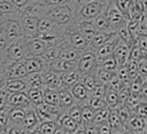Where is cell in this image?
Segmentation results:
<instances>
[{"label":"cell","instance_id":"cell-13","mask_svg":"<svg viewBox=\"0 0 147 134\" xmlns=\"http://www.w3.org/2000/svg\"><path fill=\"white\" fill-rule=\"evenodd\" d=\"M41 79H42V86L45 87H51L56 89L61 87V73L51 70L47 66L41 71Z\"/></svg>","mask_w":147,"mask_h":134},{"label":"cell","instance_id":"cell-55","mask_svg":"<svg viewBox=\"0 0 147 134\" xmlns=\"http://www.w3.org/2000/svg\"><path fill=\"white\" fill-rule=\"evenodd\" d=\"M8 123V117H7V110H0V133H5V128Z\"/></svg>","mask_w":147,"mask_h":134},{"label":"cell","instance_id":"cell-36","mask_svg":"<svg viewBox=\"0 0 147 134\" xmlns=\"http://www.w3.org/2000/svg\"><path fill=\"white\" fill-rule=\"evenodd\" d=\"M26 95L29 101L31 102V104L33 107L40 104L42 102V87L39 88H28L26 90Z\"/></svg>","mask_w":147,"mask_h":134},{"label":"cell","instance_id":"cell-41","mask_svg":"<svg viewBox=\"0 0 147 134\" xmlns=\"http://www.w3.org/2000/svg\"><path fill=\"white\" fill-rule=\"evenodd\" d=\"M103 100L106 102L107 108H109V109L116 108L117 104H118V95H117V92L111 90V89H108L106 87V93H105Z\"/></svg>","mask_w":147,"mask_h":134},{"label":"cell","instance_id":"cell-30","mask_svg":"<svg viewBox=\"0 0 147 134\" xmlns=\"http://www.w3.org/2000/svg\"><path fill=\"white\" fill-rule=\"evenodd\" d=\"M60 49H61V47L59 44H47L42 54H41V57L45 60L46 63H48V62L59 57Z\"/></svg>","mask_w":147,"mask_h":134},{"label":"cell","instance_id":"cell-5","mask_svg":"<svg viewBox=\"0 0 147 134\" xmlns=\"http://www.w3.org/2000/svg\"><path fill=\"white\" fill-rule=\"evenodd\" d=\"M98 66V57L95 54V50H93L91 47H87L86 49L80 52V55L77 61V69L83 73H91L93 72Z\"/></svg>","mask_w":147,"mask_h":134},{"label":"cell","instance_id":"cell-49","mask_svg":"<svg viewBox=\"0 0 147 134\" xmlns=\"http://www.w3.org/2000/svg\"><path fill=\"white\" fill-rule=\"evenodd\" d=\"M125 84L116 76V73H115V76L106 84V87L108 88V89H111V90H115V92H118L123 86H124Z\"/></svg>","mask_w":147,"mask_h":134},{"label":"cell","instance_id":"cell-18","mask_svg":"<svg viewBox=\"0 0 147 134\" xmlns=\"http://www.w3.org/2000/svg\"><path fill=\"white\" fill-rule=\"evenodd\" d=\"M47 9L48 6L45 5L41 1H36V2H30L23 10L21 14L23 15H31V16H36V17H41V16H46L47 15Z\"/></svg>","mask_w":147,"mask_h":134},{"label":"cell","instance_id":"cell-20","mask_svg":"<svg viewBox=\"0 0 147 134\" xmlns=\"http://www.w3.org/2000/svg\"><path fill=\"white\" fill-rule=\"evenodd\" d=\"M69 90H70L71 95L74 96L75 101L78 102L79 104H85L90 96V93L87 92V89L85 88V86L82 81H78L75 85H72L69 88Z\"/></svg>","mask_w":147,"mask_h":134},{"label":"cell","instance_id":"cell-43","mask_svg":"<svg viewBox=\"0 0 147 134\" xmlns=\"http://www.w3.org/2000/svg\"><path fill=\"white\" fill-rule=\"evenodd\" d=\"M67 113L76 121V123H80L82 120V104H79L78 102H75L68 110Z\"/></svg>","mask_w":147,"mask_h":134},{"label":"cell","instance_id":"cell-42","mask_svg":"<svg viewBox=\"0 0 147 134\" xmlns=\"http://www.w3.org/2000/svg\"><path fill=\"white\" fill-rule=\"evenodd\" d=\"M90 108H92L94 111L95 110H99V109H102V108H106V102L103 100V97H98V96H93V95H90L86 103Z\"/></svg>","mask_w":147,"mask_h":134},{"label":"cell","instance_id":"cell-2","mask_svg":"<svg viewBox=\"0 0 147 134\" xmlns=\"http://www.w3.org/2000/svg\"><path fill=\"white\" fill-rule=\"evenodd\" d=\"M1 55L10 63L13 62H22L28 56V46H26V37L22 36L17 40L7 45Z\"/></svg>","mask_w":147,"mask_h":134},{"label":"cell","instance_id":"cell-57","mask_svg":"<svg viewBox=\"0 0 147 134\" xmlns=\"http://www.w3.org/2000/svg\"><path fill=\"white\" fill-rule=\"evenodd\" d=\"M98 133H111V128L107 121H103L98 125Z\"/></svg>","mask_w":147,"mask_h":134},{"label":"cell","instance_id":"cell-40","mask_svg":"<svg viewBox=\"0 0 147 134\" xmlns=\"http://www.w3.org/2000/svg\"><path fill=\"white\" fill-rule=\"evenodd\" d=\"M115 109H116V111L118 113V117H119V119H121V121H122V124L124 126L127 123V120L130 119V117L133 115L131 109L125 103H118Z\"/></svg>","mask_w":147,"mask_h":134},{"label":"cell","instance_id":"cell-48","mask_svg":"<svg viewBox=\"0 0 147 134\" xmlns=\"http://www.w3.org/2000/svg\"><path fill=\"white\" fill-rule=\"evenodd\" d=\"M125 65H126V69H127V74H129L130 80L132 78H134L136 76H138V61L129 58L127 62L125 63Z\"/></svg>","mask_w":147,"mask_h":134},{"label":"cell","instance_id":"cell-61","mask_svg":"<svg viewBox=\"0 0 147 134\" xmlns=\"http://www.w3.org/2000/svg\"><path fill=\"white\" fill-rule=\"evenodd\" d=\"M36 1H41V0H30V2H36Z\"/></svg>","mask_w":147,"mask_h":134},{"label":"cell","instance_id":"cell-11","mask_svg":"<svg viewBox=\"0 0 147 134\" xmlns=\"http://www.w3.org/2000/svg\"><path fill=\"white\" fill-rule=\"evenodd\" d=\"M37 22H38V17L36 16L23 15V14L20 15V23H21V27H22V32L24 37H28V38L36 37Z\"/></svg>","mask_w":147,"mask_h":134},{"label":"cell","instance_id":"cell-44","mask_svg":"<svg viewBox=\"0 0 147 134\" xmlns=\"http://www.w3.org/2000/svg\"><path fill=\"white\" fill-rule=\"evenodd\" d=\"M93 116H94V110L92 108H90L87 104H82V120H80V123L83 125L92 123Z\"/></svg>","mask_w":147,"mask_h":134},{"label":"cell","instance_id":"cell-46","mask_svg":"<svg viewBox=\"0 0 147 134\" xmlns=\"http://www.w3.org/2000/svg\"><path fill=\"white\" fill-rule=\"evenodd\" d=\"M108 112H109V108H107V107L102 108V109H99V110H95L93 119H92V123L95 124V125H99V124L106 121L107 117H108Z\"/></svg>","mask_w":147,"mask_h":134},{"label":"cell","instance_id":"cell-53","mask_svg":"<svg viewBox=\"0 0 147 134\" xmlns=\"http://www.w3.org/2000/svg\"><path fill=\"white\" fill-rule=\"evenodd\" d=\"M7 97L8 92L5 89V87H0V110H5L7 107Z\"/></svg>","mask_w":147,"mask_h":134},{"label":"cell","instance_id":"cell-24","mask_svg":"<svg viewBox=\"0 0 147 134\" xmlns=\"http://www.w3.org/2000/svg\"><path fill=\"white\" fill-rule=\"evenodd\" d=\"M46 66L51 70H54L56 72H64V71H68V70H71V69H75L77 68V63H74V62H68V61H64L60 57L46 63Z\"/></svg>","mask_w":147,"mask_h":134},{"label":"cell","instance_id":"cell-51","mask_svg":"<svg viewBox=\"0 0 147 134\" xmlns=\"http://www.w3.org/2000/svg\"><path fill=\"white\" fill-rule=\"evenodd\" d=\"M132 113L137 115V116H140V117L147 118V101H141L140 103H138L132 109Z\"/></svg>","mask_w":147,"mask_h":134},{"label":"cell","instance_id":"cell-62","mask_svg":"<svg viewBox=\"0 0 147 134\" xmlns=\"http://www.w3.org/2000/svg\"><path fill=\"white\" fill-rule=\"evenodd\" d=\"M1 21H2V17H1V16H0V23H1Z\"/></svg>","mask_w":147,"mask_h":134},{"label":"cell","instance_id":"cell-22","mask_svg":"<svg viewBox=\"0 0 147 134\" xmlns=\"http://www.w3.org/2000/svg\"><path fill=\"white\" fill-rule=\"evenodd\" d=\"M116 34L115 31H96L94 37L88 44V47H91L93 50H96L100 46H102L106 41H108L110 38H113Z\"/></svg>","mask_w":147,"mask_h":134},{"label":"cell","instance_id":"cell-34","mask_svg":"<svg viewBox=\"0 0 147 134\" xmlns=\"http://www.w3.org/2000/svg\"><path fill=\"white\" fill-rule=\"evenodd\" d=\"M56 123L55 120H45L40 121L38 126L36 127L33 133H46V134H53L56 132Z\"/></svg>","mask_w":147,"mask_h":134},{"label":"cell","instance_id":"cell-38","mask_svg":"<svg viewBox=\"0 0 147 134\" xmlns=\"http://www.w3.org/2000/svg\"><path fill=\"white\" fill-rule=\"evenodd\" d=\"M82 82L84 84L85 88L87 89V92L91 94L94 88L100 84L99 80L96 79L94 72H91V73H86V74H83V79H82Z\"/></svg>","mask_w":147,"mask_h":134},{"label":"cell","instance_id":"cell-4","mask_svg":"<svg viewBox=\"0 0 147 134\" xmlns=\"http://www.w3.org/2000/svg\"><path fill=\"white\" fill-rule=\"evenodd\" d=\"M64 36L67 38L68 44L79 52H82L88 47V42L86 41L84 36L78 30L75 19L64 26Z\"/></svg>","mask_w":147,"mask_h":134},{"label":"cell","instance_id":"cell-15","mask_svg":"<svg viewBox=\"0 0 147 134\" xmlns=\"http://www.w3.org/2000/svg\"><path fill=\"white\" fill-rule=\"evenodd\" d=\"M22 62L28 72H41L46 68V62L41 56L29 55Z\"/></svg>","mask_w":147,"mask_h":134},{"label":"cell","instance_id":"cell-47","mask_svg":"<svg viewBox=\"0 0 147 134\" xmlns=\"http://www.w3.org/2000/svg\"><path fill=\"white\" fill-rule=\"evenodd\" d=\"M15 11H18V10H16V8L14 7L10 0H0V16L8 15Z\"/></svg>","mask_w":147,"mask_h":134},{"label":"cell","instance_id":"cell-27","mask_svg":"<svg viewBox=\"0 0 147 134\" xmlns=\"http://www.w3.org/2000/svg\"><path fill=\"white\" fill-rule=\"evenodd\" d=\"M117 40H118V36H117V33H116L113 38H110V39H109L108 41H106L102 46H100V47L95 50V54H96L98 60H101V58H103V57H106V56L113 54V50H114V47H115Z\"/></svg>","mask_w":147,"mask_h":134},{"label":"cell","instance_id":"cell-3","mask_svg":"<svg viewBox=\"0 0 147 134\" xmlns=\"http://www.w3.org/2000/svg\"><path fill=\"white\" fill-rule=\"evenodd\" d=\"M110 0H95L87 2L80 7H78L75 11V19L76 21H93L96 15L103 10L106 5Z\"/></svg>","mask_w":147,"mask_h":134},{"label":"cell","instance_id":"cell-60","mask_svg":"<svg viewBox=\"0 0 147 134\" xmlns=\"http://www.w3.org/2000/svg\"><path fill=\"white\" fill-rule=\"evenodd\" d=\"M5 81H6V77L0 72V87H2V86H3Z\"/></svg>","mask_w":147,"mask_h":134},{"label":"cell","instance_id":"cell-29","mask_svg":"<svg viewBox=\"0 0 147 134\" xmlns=\"http://www.w3.org/2000/svg\"><path fill=\"white\" fill-rule=\"evenodd\" d=\"M56 26V23L53 22L48 16H41L37 22V34L48 33Z\"/></svg>","mask_w":147,"mask_h":134},{"label":"cell","instance_id":"cell-7","mask_svg":"<svg viewBox=\"0 0 147 134\" xmlns=\"http://www.w3.org/2000/svg\"><path fill=\"white\" fill-rule=\"evenodd\" d=\"M33 109H34V112L37 115V118H38L39 123L40 121H45V120H56L59 115L62 113L59 107L46 104L44 102H41L40 104L36 105Z\"/></svg>","mask_w":147,"mask_h":134},{"label":"cell","instance_id":"cell-58","mask_svg":"<svg viewBox=\"0 0 147 134\" xmlns=\"http://www.w3.org/2000/svg\"><path fill=\"white\" fill-rule=\"evenodd\" d=\"M84 133H94V134L98 133V125H95L93 123L84 125Z\"/></svg>","mask_w":147,"mask_h":134},{"label":"cell","instance_id":"cell-10","mask_svg":"<svg viewBox=\"0 0 147 134\" xmlns=\"http://www.w3.org/2000/svg\"><path fill=\"white\" fill-rule=\"evenodd\" d=\"M56 123V132L55 133H75L78 123H76L67 112H62L55 120Z\"/></svg>","mask_w":147,"mask_h":134},{"label":"cell","instance_id":"cell-35","mask_svg":"<svg viewBox=\"0 0 147 134\" xmlns=\"http://www.w3.org/2000/svg\"><path fill=\"white\" fill-rule=\"evenodd\" d=\"M115 32L117 33L118 38L122 39L123 41H125L127 45H130V46L133 45V42H134V41H133V37H132V33H131V30H130L127 23L121 25Z\"/></svg>","mask_w":147,"mask_h":134},{"label":"cell","instance_id":"cell-50","mask_svg":"<svg viewBox=\"0 0 147 134\" xmlns=\"http://www.w3.org/2000/svg\"><path fill=\"white\" fill-rule=\"evenodd\" d=\"M144 81H146V79L141 78L140 76H136L134 78H132V79L129 81L130 90H131V92H134V93H139L140 87H141V85L144 84Z\"/></svg>","mask_w":147,"mask_h":134},{"label":"cell","instance_id":"cell-9","mask_svg":"<svg viewBox=\"0 0 147 134\" xmlns=\"http://www.w3.org/2000/svg\"><path fill=\"white\" fill-rule=\"evenodd\" d=\"M147 132V118L132 115L127 123L124 125V133H140Z\"/></svg>","mask_w":147,"mask_h":134},{"label":"cell","instance_id":"cell-12","mask_svg":"<svg viewBox=\"0 0 147 134\" xmlns=\"http://www.w3.org/2000/svg\"><path fill=\"white\" fill-rule=\"evenodd\" d=\"M130 48L131 46L127 45L125 41H123L122 39L118 38L115 47H114V50H113V55L117 62V66L119 65H124L127 60H129V54H130Z\"/></svg>","mask_w":147,"mask_h":134},{"label":"cell","instance_id":"cell-19","mask_svg":"<svg viewBox=\"0 0 147 134\" xmlns=\"http://www.w3.org/2000/svg\"><path fill=\"white\" fill-rule=\"evenodd\" d=\"M59 93V108L61 110V112H67V110L76 102L74 96L71 95L69 88H64V87H60L57 89Z\"/></svg>","mask_w":147,"mask_h":134},{"label":"cell","instance_id":"cell-28","mask_svg":"<svg viewBox=\"0 0 147 134\" xmlns=\"http://www.w3.org/2000/svg\"><path fill=\"white\" fill-rule=\"evenodd\" d=\"M42 102L51 105L59 107V93L56 88L42 86Z\"/></svg>","mask_w":147,"mask_h":134},{"label":"cell","instance_id":"cell-16","mask_svg":"<svg viewBox=\"0 0 147 134\" xmlns=\"http://www.w3.org/2000/svg\"><path fill=\"white\" fill-rule=\"evenodd\" d=\"M2 73L6 77V79H10V78H23L28 73V71L23 62H13L3 69Z\"/></svg>","mask_w":147,"mask_h":134},{"label":"cell","instance_id":"cell-8","mask_svg":"<svg viewBox=\"0 0 147 134\" xmlns=\"http://www.w3.org/2000/svg\"><path fill=\"white\" fill-rule=\"evenodd\" d=\"M10 107H20L25 110L33 109L34 107L31 104V102L28 98L26 92H14V93H8L7 97V107L6 109Z\"/></svg>","mask_w":147,"mask_h":134},{"label":"cell","instance_id":"cell-37","mask_svg":"<svg viewBox=\"0 0 147 134\" xmlns=\"http://www.w3.org/2000/svg\"><path fill=\"white\" fill-rule=\"evenodd\" d=\"M94 72V74H95V77H96V79L99 80V82L100 84H103V85H106L114 76H115V71H109V70H106V69H102V68H100V66H96V69L93 71Z\"/></svg>","mask_w":147,"mask_h":134},{"label":"cell","instance_id":"cell-54","mask_svg":"<svg viewBox=\"0 0 147 134\" xmlns=\"http://www.w3.org/2000/svg\"><path fill=\"white\" fill-rule=\"evenodd\" d=\"M2 22V21H1ZM8 42H7V38H6V33H5V29L2 26V23H0V54L3 52V49L7 47Z\"/></svg>","mask_w":147,"mask_h":134},{"label":"cell","instance_id":"cell-17","mask_svg":"<svg viewBox=\"0 0 147 134\" xmlns=\"http://www.w3.org/2000/svg\"><path fill=\"white\" fill-rule=\"evenodd\" d=\"M39 120L37 118V115L34 112V109H29L25 111V115L21 121V126L24 131V133H33L36 127L38 126Z\"/></svg>","mask_w":147,"mask_h":134},{"label":"cell","instance_id":"cell-56","mask_svg":"<svg viewBox=\"0 0 147 134\" xmlns=\"http://www.w3.org/2000/svg\"><path fill=\"white\" fill-rule=\"evenodd\" d=\"M10 1L16 8V10H18L20 13H22V10L30 3V0H10Z\"/></svg>","mask_w":147,"mask_h":134},{"label":"cell","instance_id":"cell-26","mask_svg":"<svg viewBox=\"0 0 147 134\" xmlns=\"http://www.w3.org/2000/svg\"><path fill=\"white\" fill-rule=\"evenodd\" d=\"M5 89L8 93H14V92H25L26 90V85L24 81V78H10L6 79L3 84Z\"/></svg>","mask_w":147,"mask_h":134},{"label":"cell","instance_id":"cell-31","mask_svg":"<svg viewBox=\"0 0 147 134\" xmlns=\"http://www.w3.org/2000/svg\"><path fill=\"white\" fill-rule=\"evenodd\" d=\"M23 78H24V81L26 85V89L42 87L41 72H28Z\"/></svg>","mask_w":147,"mask_h":134},{"label":"cell","instance_id":"cell-6","mask_svg":"<svg viewBox=\"0 0 147 134\" xmlns=\"http://www.w3.org/2000/svg\"><path fill=\"white\" fill-rule=\"evenodd\" d=\"M106 15L109 21L110 31H116L121 25L129 22V18L126 15H124L114 3L113 0H110L106 6Z\"/></svg>","mask_w":147,"mask_h":134},{"label":"cell","instance_id":"cell-14","mask_svg":"<svg viewBox=\"0 0 147 134\" xmlns=\"http://www.w3.org/2000/svg\"><path fill=\"white\" fill-rule=\"evenodd\" d=\"M82 79H83V73L77 68L64 71L61 73V87L70 88L76 82L82 81Z\"/></svg>","mask_w":147,"mask_h":134},{"label":"cell","instance_id":"cell-21","mask_svg":"<svg viewBox=\"0 0 147 134\" xmlns=\"http://www.w3.org/2000/svg\"><path fill=\"white\" fill-rule=\"evenodd\" d=\"M26 46H28V56L29 55L41 56L46 47V44L37 37H31V38L26 37Z\"/></svg>","mask_w":147,"mask_h":134},{"label":"cell","instance_id":"cell-52","mask_svg":"<svg viewBox=\"0 0 147 134\" xmlns=\"http://www.w3.org/2000/svg\"><path fill=\"white\" fill-rule=\"evenodd\" d=\"M138 76H140L144 79H146L147 77V58L146 57H141L140 60H138Z\"/></svg>","mask_w":147,"mask_h":134},{"label":"cell","instance_id":"cell-23","mask_svg":"<svg viewBox=\"0 0 147 134\" xmlns=\"http://www.w3.org/2000/svg\"><path fill=\"white\" fill-rule=\"evenodd\" d=\"M75 22H76L77 27L80 31V33L84 36L86 41L90 44V41L94 37V34L96 33V29L93 24V21H76L75 19Z\"/></svg>","mask_w":147,"mask_h":134},{"label":"cell","instance_id":"cell-39","mask_svg":"<svg viewBox=\"0 0 147 134\" xmlns=\"http://www.w3.org/2000/svg\"><path fill=\"white\" fill-rule=\"evenodd\" d=\"M98 66L102 68V69H106V70H109V71H116L117 69V62L114 57L113 54L101 58V60H98Z\"/></svg>","mask_w":147,"mask_h":134},{"label":"cell","instance_id":"cell-25","mask_svg":"<svg viewBox=\"0 0 147 134\" xmlns=\"http://www.w3.org/2000/svg\"><path fill=\"white\" fill-rule=\"evenodd\" d=\"M108 125L110 126L111 128V133H124V126L118 117V113L116 111V109H109V112H108V117H107V120Z\"/></svg>","mask_w":147,"mask_h":134},{"label":"cell","instance_id":"cell-1","mask_svg":"<svg viewBox=\"0 0 147 134\" xmlns=\"http://www.w3.org/2000/svg\"><path fill=\"white\" fill-rule=\"evenodd\" d=\"M53 22L60 25H67L75 19V8L69 2L57 6H48L47 15Z\"/></svg>","mask_w":147,"mask_h":134},{"label":"cell","instance_id":"cell-32","mask_svg":"<svg viewBox=\"0 0 147 134\" xmlns=\"http://www.w3.org/2000/svg\"><path fill=\"white\" fill-rule=\"evenodd\" d=\"M7 110V117H8V123L11 124H21L24 115H25V109L20 108V107H10Z\"/></svg>","mask_w":147,"mask_h":134},{"label":"cell","instance_id":"cell-33","mask_svg":"<svg viewBox=\"0 0 147 134\" xmlns=\"http://www.w3.org/2000/svg\"><path fill=\"white\" fill-rule=\"evenodd\" d=\"M107 6V5H106ZM106 7L103 8L102 11H100L96 17L93 19V24L96 29V31H110V25H109V21L107 18L106 15Z\"/></svg>","mask_w":147,"mask_h":134},{"label":"cell","instance_id":"cell-59","mask_svg":"<svg viewBox=\"0 0 147 134\" xmlns=\"http://www.w3.org/2000/svg\"><path fill=\"white\" fill-rule=\"evenodd\" d=\"M70 0H41V2H44L47 6H57V5H63L69 2Z\"/></svg>","mask_w":147,"mask_h":134},{"label":"cell","instance_id":"cell-45","mask_svg":"<svg viewBox=\"0 0 147 134\" xmlns=\"http://www.w3.org/2000/svg\"><path fill=\"white\" fill-rule=\"evenodd\" d=\"M141 101H147L145 97H142L141 95H140V93H134V92H131L130 93V95L127 96V98H126V101H125V104L131 109V111H132V109L138 104V103H140Z\"/></svg>","mask_w":147,"mask_h":134}]
</instances>
